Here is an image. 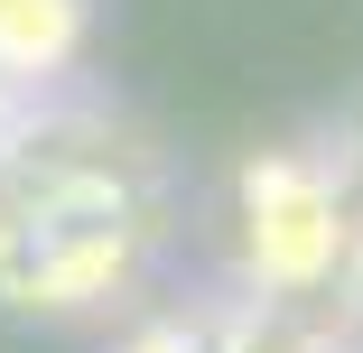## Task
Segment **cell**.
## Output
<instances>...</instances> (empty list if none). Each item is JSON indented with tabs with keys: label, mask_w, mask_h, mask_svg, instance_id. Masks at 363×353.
Returning a JSON list of instances; mask_svg holds the SVG:
<instances>
[{
	"label": "cell",
	"mask_w": 363,
	"mask_h": 353,
	"mask_svg": "<svg viewBox=\"0 0 363 353\" xmlns=\"http://www.w3.org/2000/svg\"><path fill=\"white\" fill-rule=\"evenodd\" d=\"M177 242V168L103 93L38 84L0 130V316H121Z\"/></svg>",
	"instance_id": "cell-1"
},
{
	"label": "cell",
	"mask_w": 363,
	"mask_h": 353,
	"mask_svg": "<svg viewBox=\"0 0 363 353\" xmlns=\"http://www.w3.org/2000/svg\"><path fill=\"white\" fill-rule=\"evenodd\" d=\"M354 260V195H345V158L326 149H252L233 168V270L242 298L270 307H308L326 298Z\"/></svg>",
	"instance_id": "cell-2"
},
{
	"label": "cell",
	"mask_w": 363,
	"mask_h": 353,
	"mask_svg": "<svg viewBox=\"0 0 363 353\" xmlns=\"http://www.w3.org/2000/svg\"><path fill=\"white\" fill-rule=\"evenodd\" d=\"M84 37H94V0H0V75L19 93L65 84L84 65Z\"/></svg>",
	"instance_id": "cell-3"
},
{
	"label": "cell",
	"mask_w": 363,
	"mask_h": 353,
	"mask_svg": "<svg viewBox=\"0 0 363 353\" xmlns=\"http://www.w3.org/2000/svg\"><path fill=\"white\" fill-rule=\"evenodd\" d=\"M214 353H335L308 307H270V298H233V307H214Z\"/></svg>",
	"instance_id": "cell-4"
},
{
	"label": "cell",
	"mask_w": 363,
	"mask_h": 353,
	"mask_svg": "<svg viewBox=\"0 0 363 353\" xmlns=\"http://www.w3.org/2000/svg\"><path fill=\"white\" fill-rule=\"evenodd\" d=\"M121 353H214V316H140L130 335H121Z\"/></svg>",
	"instance_id": "cell-5"
},
{
	"label": "cell",
	"mask_w": 363,
	"mask_h": 353,
	"mask_svg": "<svg viewBox=\"0 0 363 353\" xmlns=\"http://www.w3.org/2000/svg\"><path fill=\"white\" fill-rule=\"evenodd\" d=\"M10 112H19V84H10V75H0V130H10Z\"/></svg>",
	"instance_id": "cell-6"
}]
</instances>
